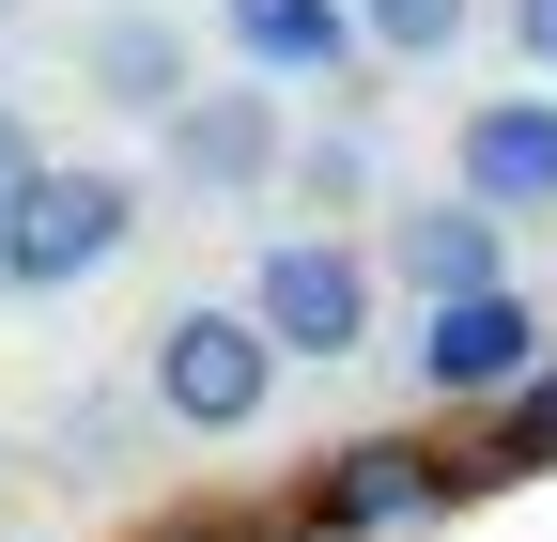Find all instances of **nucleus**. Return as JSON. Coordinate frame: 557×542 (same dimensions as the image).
I'll use <instances>...</instances> for the list:
<instances>
[{
    "mask_svg": "<svg viewBox=\"0 0 557 542\" xmlns=\"http://www.w3.org/2000/svg\"><path fill=\"white\" fill-rule=\"evenodd\" d=\"M372 263H387L418 310H434V295H496V280H511V218H480L465 186H434V201H387Z\"/></svg>",
    "mask_w": 557,
    "mask_h": 542,
    "instance_id": "obj_9",
    "label": "nucleus"
},
{
    "mask_svg": "<svg viewBox=\"0 0 557 542\" xmlns=\"http://www.w3.org/2000/svg\"><path fill=\"white\" fill-rule=\"evenodd\" d=\"M542 357H557V342H542V310H527L511 280H496V295H434V310H418V342H403L418 403H511Z\"/></svg>",
    "mask_w": 557,
    "mask_h": 542,
    "instance_id": "obj_6",
    "label": "nucleus"
},
{
    "mask_svg": "<svg viewBox=\"0 0 557 542\" xmlns=\"http://www.w3.org/2000/svg\"><path fill=\"white\" fill-rule=\"evenodd\" d=\"M511 47L542 62V78H557V0H511Z\"/></svg>",
    "mask_w": 557,
    "mask_h": 542,
    "instance_id": "obj_16",
    "label": "nucleus"
},
{
    "mask_svg": "<svg viewBox=\"0 0 557 542\" xmlns=\"http://www.w3.org/2000/svg\"><path fill=\"white\" fill-rule=\"evenodd\" d=\"M0 481H16V434H0Z\"/></svg>",
    "mask_w": 557,
    "mask_h": 542,
    "instance_id": "obj_18",
    "label": "nucleus"
},
{
    "mask_svg": "<svg viewBox=\"0 0 557 542\" xmlns=\"http://www.w3.org/2000/svg\"><path fill=\"white\" fill-rule=\"evenodd\" d=\"M480 32V0H357V47L372 62H449Z\"/></svg>",
    "mask_w": 557,
    "mask_h": 542,
    "instance_id": "obj_13",
    "label": "nucleus"
},
{
    "mask_svg": "<svg viewBox=\"0 0 557 542\" xmlns=\"http://www.w3.org/2000/svg\"><path fill=\"white\" fill-rule=\"evenodd\" d=\"M248 310H263L278 357H372V325H387V263H372V233H263Z\"/></svg>",
    "mask_w": 557,
    "mask_h": 542,
    "instance_id": "obj_3",
    "label": "nucleus"
},
{
    "mask_svg": "<svg viewBox=\"0 0 557 542\" xmlns=\"http://www.w3.org/2000/svg\"><path fill=\"white\" fill-rule=\"evenodd\" d=\"M0 295H16V186H0Z\"/></svg>",
    "mask_w": 557,
    "mask_h": 542,
    "instance_id": "obj_17",
    "label": "nucleus"
},
{
    "mask_svg": "<svg viewBox=\"0 0 557 542\" xmlns=\"http://www.w3.org/2000/svg\"><path fill=\"white\" fill-rule=\"evenodd\" d=\"M278 171H295V94L248 78V62L201 78V94L156 124V186H171V201H218V218H233V201H278Z\"/></svg>",
    "mask_w": 557,
    "mask_h": 542,
    "instance_id": "obj_2",
    "label": "nucleus"
},
{
    "mask_svg": "<svg viewBox=\"0 0 557 542\" xmlns=\"http://www.w3.org/2000/svg\"><path fill=\"white\" fill-rule=\"evenodd\" d=\"M32 171H47V156H32V109L0 94V186H32Z\"/></svg>",
    "mask_w": 557,
    "mask_h": 542,
    "instance_id": "obj_15",
    "label": "nucleus"
},
{
    "mask_svg": "<svg viewBox=\"0 0 557 542\" xmlns=\"http://www.w3.org/2000/svg\"><path fill=\"white\" fill-rule=\"evenodd\" d=\"M156 434H171V419H156V387H139V372H78V387L47 403V481H62V496H124Z\"/></svg>",
    "mask_w": 557,
    "mask_h": 542,
    "instance_id": "obj_10",
    "label": "nucleus"
},
{
    "mask_svg": "<svg viewBox=\"0 0 557 542\" xmlns=\"http://www.w3.org/2000/svg\"><path fill=\"white\" fill-rule=\"evenodd\" d=\"M139 218H156V186H139V171H109V156H47V171L16 186V295H78V280H109V263L139 248Z\"/></svg>",
    "mask_w": 557,
    "mask_h": 542,
    "instance_id": "obj_4",
    "label": "nucleus"
},
{
    "mask_svg": "<svg viewBox=\"0 0 557 542\" xmlns=\"http://www.w3.org/2000/svg\"><path fill=\"white\" fill-rule=\"evenodd\" d=\"M278 372H295V357L263 342V310H248V295H186V310H156V342H139L156 419H171V434H201V449L263 434V419H278Z\"/></svg>",
    "mask_w": 557,
    "mask_h": 542,
    "instance_id": "obj_1",
    "label": "nucleus"
},
{
    "mask_svg": "<svg viewBox=\"0 0 557 542\" xmlns=\"http://www.w3.org/2000/svg\"><path fill=\"white\" fill-rule=\"evenodd\" d=\"M16 16H32V0H0V32H16Z\"/></svg>",
    "mask_w": 557,
    "mask_h": 542,
    "instance_id": "obj_19",
    "label": "nucleus"
},
{
    "mask_svg": "<svg viewBox=\"0 0 557 542\" xmlns=\"http://www.w3.org/2000/svg\"><path fill=\"white\" fill-rule=\"evenodd\" d=\"M449 496H465V465L434 434H341L310 481H295V527L310 542H418Z\"/></svg>",
    "mask_w": 557,
    "mask_h": 542,
    "instance_id": "obj_5",
    "label": "nucleus"
},
{
    "mask_svg": "<svg viewBox=\"0 0 557 542\" xmlns=\"http://www.w3.org/2000/svg\"><path fill=\"white\" fill-rule=\"evenodd\" d=\"M278 201H295L310 233L387 218V186H372V124H310V140H295V171H278Z\"/></svg>",
    "mask_w": 557,
    "mask_h": 542,
    "instance_id": "obj_12",
    "label": "nucleus"
},
{
    "mask_svg": "<svg viewBox=\"0 0 557 542\" xmlns=\"http://www.w3.org/2000/svg\"><path fill=\"white\" fill-rule=\"evenodd\" d=\"M527 465H557V357L496 403V465H480V481H527Z\"/></svg>",
    "mask_w": 557,
    "mask_h": 542,
    "instance_id": "obj_14",
    "label": "nucleus"
},
{
    "mask_svg": "<svg viewBox=\"0 0 557 542\" xmlns=\"http://www.w3.org/2000/svg\"><path fill=\"white\" fill-rule=\"evenodd\" d=\"M449 186L480 201V218H557V94H480L449 124Z\"/></svg>",
    "mask_w": 557,
    "mask_h": 542,
    "instance_id": "obj_8",
    "label": "nucleus"
},
{
    "mask_svg": "<svg viewBox=\"0 0 557 542\" xmlns=\"http://www.w3.org/2000/svg\"><path fill=\"white\" fill-rule=\"evenodd\" d=\"M218 47L248 78H357V0H218Z\"/></svg>",
    "mask_w": 557,
    "mask_h": 542,
    "instance_id": "obj_11",
    "label": "nucleus"
},
{
    "mask_svg": "<svg viewBox=\"0 0 557 542\" xmlns=\"http://www.w3.org/2000/svg\"><path fill=\"white\" fill-rule=\"evenodd\" d=\"M78 78H94L109 124H139V140H156V124L201 94V32L171 16V0H109V16L78 32Z\"/></svg>",
    "mask_w": 557,
    "mask_h": 542,
    "instance_id": "obj_7",
    "label": "nucleus"
}]
</instances>
